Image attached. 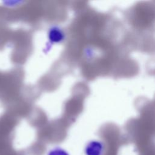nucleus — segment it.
Returning <instances> with one entry per match:
<instances>
[{
    "mask_svg": "<svg viewBox=\"0 0 155 155\" xmlns=\"http://www.w3.org/2000/svg\"><path fill=\"white\" fill-rule=\"evenodd\" d=\"M59 29V28H52L51 30H50L49 34L50 36V39L53 40L54 42H60L64 38V35L62 31H61V30Z\"/></svg>",
    "mask_w": 155,
    "mask_h": 155,
    "instance_id": "nucleus-1",
    "label": "nucleus"
}]
</instances>
